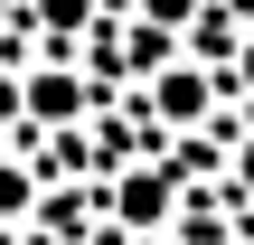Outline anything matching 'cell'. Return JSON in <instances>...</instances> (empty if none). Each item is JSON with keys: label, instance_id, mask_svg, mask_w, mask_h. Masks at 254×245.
<instances>
[{"label": "cell", "instance_id": "cell-1", "mask_svg": "<svg viewBox=\"0 0 254 245\" xmlns=\"http://www.w3.org/2000/svg\"><path fill=\"white\" fill-rule=\"evenodd\" d=\"M170 208H179L170 170H123V179H113V217H123V227H170Z\"/></svg>", "mask_w": 254, "mask_h": 245}, {"label": "cell", "instance_id": "cell-2", "mask_svg": "<svg viewBox=\"0 0 254 245\" xmlns=\"http://www.w3.org/2000/svg\"><path fill=\"white\" fill-rule=\"evenodd\" d=\"M19 104H28V123H75V113H85V76H75V66H38V76L19 85Z\"/></svg>", "mask_w": 254, "mask_h": 245}, {"label": "cell", "instance_id": "cell-3", "mask_svg": "<svg viewBox=\"0 0 254 245\" xmlns=\"http://www.w3.org/2000/svg\"><path fill=\"white\" fill-rule=\"evenodd\" d=\"M151 104H160V123H207V104H217V85H207L198 66H179V57H170V76L151 85Z\"/></svg>", "mask_w": 254, "mask_h": 245}, {"label": "cell", "instance_id": "cell-4", "mask_svg": "<svg viewBox=\"0 0 254 245\" xmlns=\"http://www.w3.org/2000/svg\"><path fill=\"white\" fill-rule=\"evenodd\" d=\"M38 19H47L57 38H75V28H94V0H38Z\"/></svg>", "mask_w": 254, "mask_h": 245}, {"label": "cell", "instance_id": "cell-5", "mask_svg": "<svg viewBox=\"0 0 254 245\" xmlns=\"http://www.w3.org/2000/svg\"><path fill=\"white\" fill-rule=\"evenodd\" d=\"M28 198H38V179H28V170H9V161H0V217H28Z\"/></svg>", "mask_w": 254, "mask_h": 245}, {"label": "cell", "instance_id": "cell-6", "mask_svg": "<svg viewBox=\"0 0 254 245\" xmlns=\"http://www.w3.org/2000/svg\"><path fill=\"white\" fill-rule=\"evenodd\" d=\"M141 19H151V28H189V19H198V0H141Z\"/></svg>", "mask_w": 254, "mask_h": 245}, {"label": "cell", "instance_id": "cell-7", "mask_svg": "<svg viewBox=\"0 0 254 245\" xmlns=\"http://www.w3.org/2000/svg\"><path fill=\"white\" fill-rule=\"evenodd\" d=\"M236 189H245V198H254V132H245V142H236Z\"/></svg>", "mask_w": 254, "mask_h": 245}, {"label": "cell", "instance_id": "cell-8", "mask_svg": "<svg viewBox=\"0 0 254 245\" xmlns=\"http://www.w3.org/2000/svg\"><path fill=\"white\" fill-rule=\"evenodd\" d=\"M236 76H245V85H254V47H245V66H236Z\"/></svg>", "mask_w": 254, "mask_h": 245}]
</instances>
